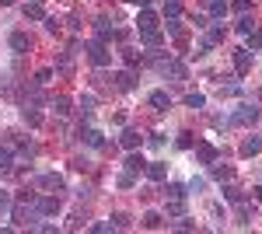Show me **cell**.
<instances>
[{"instance_id": "cell-1", "label": "cell", "mask_w": 262, "mask_h": 234, "mask_svg": "<svg viewBox=\"0 0 262 234\" xmlns=\"http://www.w3.org/2000/svg\"><path fill=\"white\" fill-rule=\"evenodd\" d=\"M11 220H14L18 227H25V224H35V220H39V206L18 203V206H14V214H11Z\"/></svg>"}, {"instance_id": "cell-2", "label": "cell", "mask_w": 262, "mask_h": 234, "mask_svg": "<svg viewBox=\"0 0 262 234\" xmlns=\"http://www.w3.org/2000/svg\"><path fill=\"white\" fill-rule=\"evenodd\" d=\"M158 70L171 80H185V67H182L179 59H158Z\"/></svg>"}, {"instance_id": "cell-3", "label": "cell", "mask_w": 262, "mask_h": 234, "mask_svg": "<svg viewBox=\"0 0 262 234\" xmlns=\"http://www.w3.org/2000/svg\"><path fill=\"white\" fill-rule=\"evenodd\" d=\"M88 56H91V63H95V67H105V63L112 59V53H108V46L98 39V42H91V46H88Z\"/></svg>"}, {"instance_id": "cell-4", "label": "cell", "mask_w": 262, "mask_h": 234, "mask_svg": "<svg viewBox=\"0 0 262 234\" xmlns=\"http://www.w3.org/2000/svg\"><path fill=\"white\" fill-rule=\"evenodd\" d=\"M259 119V109L255 105H242L234 116H231V126H248V122H255Z\"/></svg>"}, {"instance_id": "cell-5", "label": "cell", "mask_w": 262, "mask_h": 234, "mask_svg": "<svg viewBox=\"0 0 262 234\" xmlns=\"http://www.w3.org/2000/svg\"><path fill=\"white\" fill-rule=\"evenodd\" d=\"M35 206H39V214H46V217L60 214V196H42V199H35Z\"/></svg>"}, {"instance_id": "cell-6", "label": "cell", "mask_w": 262, "mask_h": 234, "mask_svg": "<svg viewBox=\"0 0 262 234\" xmlns=\"http://www.w3.org/2000/svg\"><path fill=\"white\" fill-rule=\"evenodd\" d=\"M39 189L60 193V189H63V175H56V172H49V175H39Z\"/></svg>"}, {"instance_id": "cell-7", "label": "cell", "mask_w": 262, "mask_h": 234, "mask_svg": "<svg viewBox=\"0 0 262 234\" xmlns=\"http://www.w3.org/2000/svg\"><path fill=\"white\" fill-rule=\"evenodd\" d=\"M143 172L150 175V182H164V178H168V164H161V161H147Z\"/></svg>"}, {"instance_id": "cell-8", "label": "cell", "mask_w": 262, "mask_h": 234, "mask_svg": "<svg viewBox=\"0 0 262 234\" xmlns=\"http://www.w3.org/2000/svg\"><path fill=\"white\" fill-rule=\"evenodd\" d=\"M234 70L238 74H248L252 70V53L248 49H234Z\"/></svg>"}, {"instance_id": "cell-9", "label": "cell", "mask_w": 262, "mask_h": 234, "mask_svg": "<svg viewBox=\"0 0 262 234\" xmlns=\"http://www.w3.org/2000/svg\"><path fill=\"white\" fill-rule=\"evenodd\" d=\"M112 80H116V88H119V91H133V88H137V77H133L129 70H119V74H112Z\"/></svg>"}, {"instance_id": "cell-10", "label": "cell", "mask_w": 262, "mask_h": 234, "mask_svg": "<svg viewBox=\"0 0 262 234\" xmlns=\"http://www.w3.org/2000/svg\"><path fill=\"white\" fill-rule=\"evenodd\" d=\"M196 157H200L203 164H213L217 161V147L213 143H196Z\"/></svg>"}, {"instance_id": "cell-11", "label": "cell", "mask_w": 262, "mask_h": 234, "mask_svg": "<svg viewBox=\"0 0 262 234\" xmlns=\"http://www.w3.org/2000/svg\"><path fill=\"white\" fill-rule=\"evenodd\" d=\"M137 28H140V32H150V28H158V14L143 7V11H140V18H137Z\"/></svg>"}, {"instance_id": "cell-12", "label": "cell", "mask_w": 262, "mask_h": 234, "mask_svg": "<svg viewBox=\"0 0 262 234\" xmlns=\"http://www.w3.org/2000/svg\"><path fill=\"white\" fill-rule=\"evenodd\" d=\"M119 143H122V147H126V151H137V147H140V143H143V137H140V133H137V130H126V133H122V137H119Z\"/></svg>"}, {"instance_id": "cell-13", "label": "cell", "mask_w": 262, "mask_h": 234, "mask_svg": "<svg viewBox=\"0 0 262 234\" xmlns=\"http://www.w3.org/2000/svg\"><path fill=\"white\" fill-rule=\"evenodd\" d=\"M11 49H14V53H28V49H32V39H28L25 32H14V35H11Z\"/></svg>"}, {"instance_id": "cell-14", "label": "cell", "mask_w": 262, "mask_h": 234, "mask_svg": "<svg viewBox=\"0 0 262 234\" xmlns=\"http://www.w3.org/2000/svg\"><path fill=\"white\" fill-rule=\"evenodd\" d=\"M21 119H25L28 126H39V122H42L39 109H35V105H28V101H25V109H21Z\"/></svg>"}, {"instance_id": "cell-15", "label": "cell", "mask_w": 262, "mask_h": 234, "mask_svg": "<svg viewBox=\"0 0 262 234\" xmlns=\"http://www.w3.org/2000/svg\"><path fill=\"white\" fill-rule=\"evenodd\" d=\"M150 105H154V109H168V105H171V95H168V91H150Z\"/></svg>"}, {"instance_id": "cell-16", "label": "cell", "mask_w": 262, "mask_h": 234, "mask_svg": "<svg viewBox=\"0 0 262 234\" xmlns=\"http://www.w3.org/2000/svg\"><path fill=\"white\" fill-rule=\"evenodd\" d=\"M140 35H143V46H150V49H158V46L164 42V35L158 32V28H150V32H140Z\"/></svg>"}, {"instance_id": "cell-17", "label": "cell", "mask_w": 262, "mask_h": 234, "mask_svg": "<svg viewBox=\"0 0 262 234\" xmlns=\"http://www.w3.org/2000/svg\"><path fill=\"white\" fill-rule=\"evenodd\" d=\"M164 196H168V199H185V196H189V185H179V182H171V185L164 189Z\"/></svg>"}, {"instance_id": "cell-18", "label": "cell", "mask_w": 262, "mask_h": 234, "mask_svg": "<svg viewBox=\"0 0 262 234\" xmlns=\"http://www.w3.org/2000/svg\"><path fill=\"white\" fill-rule=\"evenodd\" d=\"M259 151H262V140L259 137H252V140H245V143H242V154L245 157H255Z\"/></svg>"}, {"instance_id": "cell-19", "label": "cell", "mask_w": 262, "mask_h": 234, "mask_svg": "<svg viewBox=\"0 0 262 234\" xmlns=\"http://www.w3.org/2000/svg\"><path fill=\"white\" fill-rule=\"evenodd\" d=\"M143 168H147V161H143L140 154H129V157H126V172H133V175H137V172H143Z\"/></svg>"}, {"instance_id": "cell-20", "label": "cell", "mask_w": 262, "mask_h": 234, "mask_svg": "<svg viewBox=\"0 0 262 234\" xmlns=\"http://www.w3.org/2000/svg\"><path fill=\"white\" fill-rule=\"evenodd\" d=\"M25 18H28V21H46V14H42V4H25Z\"/></svg>"}, {"instance_id": "cell-21", "label": "cell", "mask_w": 262, "mask_h": 234, "mask_svg": "<svg viewBox=\"0 0 262 234\" xmlns=\"http://www.w3.org/2000/svg\"><path fill=\"white\" fill-rule=\"evenodd\" d=\"M185 214V199H168V217H182Z\"/></svg>"}, {"instance_id": "cell-22", "label": "cell", "mask_w": 262, "mask_h": 234, "mask_svg": "<svg viewBox=\"0 0 262 234\" xmlns=\"http://www.w3.org/2000/svg\"><path fill=\"white\" fill-rule=\"evenodd\" d=\"M14 161H11V151H0V175H11Z\"/></svg>"}, {"instance_id": "cell-23", "label": "cell", "mask_w": 262, "mask_h": 234, "mask_svg": "<svg viewBox=\"0 0 262 234\" xmlns=\"http://www.w3.org/2000/svg\"><path fill=\"white\" fill-rule=\"evenodd\" d=\"M210 14L213 18H224L227 14V0H210Z\"/></svg>"}, {"instance_id": "cell-24", "label": "cell", "mask_w": 262, "mask_h": 234, "mask_svg": "<svg viewBox=\"0 0 262 234\" xmlns=\"http://www.w3.org/2000/svg\"><path fill=\"white\" fill-rule=\"evenodd\" d=\"M238 32H242V35H252V32H255V21L248 18V14H242V21H238Z\"/></svg>"}, {"instance_id": "cell-25", "label": "cell", "mask_w": 262, "mask_h": 234, "mask_svg": "<svg viewBox=\"0 0 262 234\" xmlns=\"http://www.w3.org/2000/svg\"><path fill=\"white\" fill-rule=\"evenodd\" d=\"M95 28H98V39H101V42L108 39V32H112V25H108V18H98V21H95Z\"/></svg>"}, {"instance_id": "cell-26", "label": "cell", "mask_w": 262, "mask_h": 234, "mask_svg": "<svg viewBox=\"0 0 262 234\" xmlns=\"http://www.w3.org/2000/svg\"><path fill=\"white\" fill-rule=\"evenodd\" d=\"M164 14H168V18H179L182 4H179V0H164Z\"/></svg>"}, {"instance_id": "cell-27", "label": "cell", "mask_w": 262, "mask_h": 234, "mask_svg": "<svg viewBox=\"0 0 262 234\" xmlns=\"http://www.w3.org/2000/svg\"><path fill=\"white\" fill-rule=\"evenodd\" d=\"M185 105H189V109H203V105H206V98H203L200 91H196V95H185Z\"/></svg>"}, {"instance_id": "cell-28", "label": "cell", "mask_w": 262, "mask_h": 234, "mask_svg": "<svg viewBox=\"0 0 262 234\" xmlns=\"http://www.w3.org/2000/svg\"><path fill=\"white\" fill-rule=\"evenodd\" d=\"M122 59H126V67H129V70H133V67H140V53H133V49H126Z\"/></svg>"}, {"instance_id": "cell-29", "label": "cell", "mask_w": 262, "mask_h": 234, "mask_svg": "<svg viewBox=\"0 0 262 234\" xmlns=\"http://www.w3.org/2000/svg\"><path fill=\"white\" fill-rule=\"evenodd\" d=\"M143 227H161V214H143Z\"/></svg>"}, {"instance_id": "cell-30", "label": "cell", "mask_w": 262, "mask_h": 234, "mask_svg": "<svg viewBox=\"0 0 262 234\" xmlns=\"http://www.w3.org/2000/svg\"><path fill=\"white\" fill-rule=\"evenodd\" d=\"M119 185H122V189H133V185H137V175H133V172H122V175H119Z\"/></svg>"}, {"instance_id": "cell-31", "label": "cell", "mask_w": 262, "mask_h": 234, "mask_svg": "<svg viewBox=\"0 0 262 234\" xmlns=\"http://www.w3.org/2000/svg\"><path fill=\"white\" fill-rule=\"evenodd\" d=\"M112 227H116V231H126V227H129V217H126V214H116V217H112Z\"/></svg>"}, {"instance_id": "cell-32", "label": "cell", "mask_w": 262, "mask_h": 234, "mask_svg": "<svg viewBox=\"0 0 262 234\" xmlns=\"http://www.w3.org/2000/svg\"><path fill=\"white\" fill-rule=\"evenodd\" d=\"M213 178H231V168H227V164H217V161H213Z\"/></svg>"}, {"instance_id": "cell-33", "label": "cell", "mask_w": 262, "mask_h": 234, "mask_svg": "<svg viewBox=\"0 0 262 234\" xmlns=\"http://www.w3.org/2000/svg\"><path fill=\"white\" fill-rule=\"evenodd\" d=\"M53 109H56V116H67V112H70V101H67V98H56Z\"/></svg>"}, {"instance_id": "cell-34", "label": "cell", "mask_w": 262, "mask_h": 234, "mask_svg": "<svg viewBox=\"0 0 262 234\" xmlns=\"http://www.w3.org/2000/svg\"><path fill=\"white\" fill-rule=\"evenodd\" d=\"M224 199H231V203H242V193H238L234 185H227V189H224Z\"/></svg>"}, {"instance_id": "cell-35", "label": "cell", "mask_w": 262, "mask_h": 234, "mask_svg": "<svg viewBox=\"0 0 262 234\" xmlns=\"http://www.w3.org/2000/svg\"><path fill=\"white\" fill-rule=\"evenodd\" d=\"M168 32H171V35H175V39H182V25L175 18H168Z\"/></svg>"}, {"instance_id": "cell-36", "label": "cell", "mask_w": 262, "mask_h": 234, "mask_svg": "<svg viewBox=\"0 0 262 234\" xmlns=\"http://www.w3.org/2000/svg\"><path fill=\"white\" fill-rule=\"evenodd\" d=\"M91 231H95V234H108V231H112V224H108V220H101V224L91 227Z\"/></svg>"}, {"instance_id": "cell-37", "label": "cell", "mask_w": 262, "mask_h": 234, "mask_svg": "<svg viewBox=\"0 0 262 234\" xmlns=\"http://www.w3.org/2000/svg\"><path fill=\"white\" fill-rule=\"evenodd\" d=\"M248 46H252V49H262V35H259V32L248 35Z\"/></svg>"}, {"instance_id": "cell-38", "label": "cell", "mask_w": 262, "mask_h": 234, "mask_svg": "<svg viewBox=\"0 0 262 234\" xmlns=\"http://www.w3.org/2000/svg\"><path fill=\"white\" fill-rule=\"evenodd\" d=\"M248 7H252L248 0H234V11H238V14H248Z\"/></svg>"}, {"instance_id": "cell-39", "label": "cell", "mask_w": 262, "mask_h": 234, "mask_svg": "<svg viewBox=\"0 0 262 234\" xmlns=\"http://www.w3.org/2000/svg\"><path fill=\"white\" fill-rule=\"evenodd\" d=\"M203 185H206V182H203V178H192V182H189V193H200Z\"/></svg>"}, {"instance_id": "cell-40", "label": "cell", "mask_w": 262, "mask_h": 234, "mask_svg": "<svg viewBox=\"0 0 262 234\" xmlns=\"http://www.w3.org/2000/svg\"><path fill=\"white\" fill-rule=\"evenodd\" d=\"M238 224H248V206H238Z\"/></svg>"}, {"instance_id": "cell-41", "label": "cell", "mask_w": 262, "mask_h": 234, "mask_svg": "<svg viewBox=\"0 0 262 234\" xmlns=\"http://www.w3.org/2000/svg\"><path fill=\"white\" fill-rule=\"evenodd\" d=\"M7 203H11V196H7V193H0V210H7Z\"/></svg>"}, {"instance_id": "cell-42", "label": "cell", "mask_w": 262, "mask_h": 234, "mask_svg": "<svg viewBox=\"0 0 262 234\" xmlns=\"http://www.w3.org/2000/svg\"><path fill=\"white\" fill-rule=\"evenodd\" d=\"M129 4H137V7H147V4H150V0H129Z\"/></svg>"}, {"instance_id": "cell-43", "label": "cell", "mask_w": 262, "mask_h": 234, "mask_svg": "<svg viewBox=\"0 0 262 234\" xmlns=\"http://www.w3.org/2000/svg\"><path fill=\"white\" fill-rule=\"evenodd\" d=\"M255 199H259V203H262V185H259V189H255Z\"/></svg>"}, {"instance_id": "cell-44", "label": "cell", "mask_w": 262, "mask_h": 234, "mask_svg": "<svg viewBox=\"0 0 262 234\" xmlns=\"http://www.w3.org/2000/svg\"><path fill=\"white\" fill-rule=\"evenodd\" d=\"M0 4H4V7H11V4H14V0H0Z\"/></svg>"}, {"instance_id": "cell-45", "label": "cell", "mask_w": 262, "mask_h": 234, "mask_svg": "<svg viewBox=\"0 0 262 234\" xmlns=\"http://www.w3.org/2000/svg\"><path fill=\"white\" fill-rule=\"evenodd\" d=\"M28 4H42V0H28Z\"/></svg>"}]
</instances>
